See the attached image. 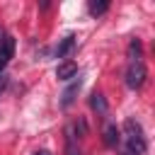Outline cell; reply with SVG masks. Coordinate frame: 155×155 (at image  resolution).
<instances>
[{
    "mask_svg": "<svg viewBox=\"0 0 155 155\" xmlns=\"http://www.w3.org/2000/svg\"><path fill=\"white\" fill-rule=\"evenodd\" d=\"M124 133H126V150L131 155H145L148 150V140L143 136V128L136 119H126L124 121Z\"/></svg>",
    "mask_w": 155,
    "mask_h": 155,
    "instance_id": "1",
    "label": "cell"
},
{
    "mask_svg": "<svg viewBox=\"0 0 155 155\" xmlns=\"http://www.w3.org/2000/svg\"><path fill=\"white\" fill-rule=\"evenodd\" d=\"M145 78H148V70H145L143 61H131V65L126 68V75H124L126 87L128 90H140L145 85Z\"/></svg>",
    "mask_w": 155,
    "mask_h": 155,
    "instance_id": "2",
    "label": "cell"
},
{
    "mask_svg": "<svg viewBox=\"0 0 155 155\" xmlns=\"http://www.w3.org/2000/svg\"><path fill=\"white\" fill-rule=\"evenodd\" d=\"M12 56H15V39L12 36H2L0 39V73L12 61Z\"/></svg>",
    "mask_w": 155,
    "mask_h": 155,
    "instance_id": "3",
    "label": "cell"
},
{
    "mask_svg": "<svg viewBox=\"0 0 155 155\" xmlns=\"http://www.w3.org/2000/svg\"><path fill=\"white\" fill-rule=\"evenodd\" d=\"M102 140H104L107 148H116L119 140H121V128L116 124H107L104 126V133H102Z\"/></svg>",
    "mask_w": 155,
    "mask_h": 155,
    "instance_id": "4",
    "label": "cell"
},
{
    "mask_svg": "<svg viewBox=\"0 0 155 155\" xmlns=\"http://www.w3.org/2000/svg\"><path fill=\"white\" fill-rule=\"evenodd\" d=\"M75 75H78V65H75L73 61L58 63V68H56V78H58V80H70V78H75Z\"/></svg>",
    "mask_w": 155,
    "mask_h": 155,
    "instance_id": "5",
    "label": "cell"
},
{
    "mask_svg": "<svg viewBox=\"0 0 155 155\" xmlns=\"http://www.w3.org/2000/svg\"><path fill=\"white\" fill-rule=\"evenodd\" d=\"M90 107H92L97 114H107V111H109L107 99H104V94H102V92H92V94H90Z\"/></svg>",
    "mask_w": 155,
    "mask_h": 155,
    "instance_id": "6",
    "label": "cell"
},
{
    "mask_svg": "<svg viewBox=\"0 0 155 155\" xmlns=\"http://www.w3.org/2000/svg\"><path fill=\"white\" fill-rule=\"evenodd\" d=\"M80 85H82V80L78 78V80H75V82L63 92V99H61V104H63V107H70V104H73V99H75V94H78V90H80Z\"/></svg>",
    "mask_w": 155,
    "mask_h": 155,
    "instance_id": "7",
    "label": "cell"
},
{
    "mask_svg": "<svg viewBox=\"0 0 155 155\" xmlns=\"http://www.w3.org/2000/svg\"><path fill=\"white\" fill-rule=\"evenodd\" d=\"M73 48H75V36H65V39L61 41V46L56 48V58H65Z\"/></svg>",
    "mask_w": 155,
    "mask_h": 155,
    "instance_id": "8",
    "label": "cell"
},
{
    "mask_svg": "<svg viewBox=\"0 0 155 155\" xmlns=\"http://www.w3.org/2000/svg\"><path fill=\"white\" fill-rule=\"evenodd\" d=\"M87 10H90V15H94V17H99V15H104V12L109 10V2H107V0H90V5H87Z\"/></svg>",
    "mask_w": 155,
    "mask_h": 155,
    "instance_id": "9",
    "label": "cell"
},
{
    "mask_svg": "<svg viewBox=\"0 0 155 155\" xmlns=\"http://www.w3.org/2000/svg\"><path fill=\"white\" fill-rule=\"evenodd\" d=\"M65 153L68 155H80L78 145H75V136H73V126L65 128Z\"/></svg>",
    "mask_w": 155,
    "mask_h": 155,
    "instance_id": "10",
    "label": "cell"
},
{
    "mask_svg": "<svg viewBox=\"0 0 155 155\" xmlns=\"http://www.w3.org/2000/svg\"><path fill=\"white\" fill-rule=\"evenodd\" d=\"M128 53H131V58H133V61H140V39H133V41H131Z\"/></svg>",
    "mask_w": 155,
    "mask_h": 155,
    "instance_id": "11",
    "label": "cell"
},
{
    "mask_svg": "<svg viewBox=\"0 0 155 155\" xmlns=\"http://www.w3.org/2000/svg\"><path fill=\"white\" fill-rule=\"evenodd\" d=\"M75 128L80 131V136H85V133H87V124H85L82 119H78V124H75Z\"/></svg>",
    "mask_w": 155,
    "mask_h": 155,
    "instance_id": "12",
    "label": "cell"
},
{
    "mask_svg": "<svg viewBox=\"0 0 155 155\" xmlns=\"http://www.w3.org/2000/svg\"><path fill=\"white\" fill-rule=\"evenodd\" d=\"M5 87H7V75H2V73H0V92H2Z\"/></svg>",
    "mask_w": 155,
    "mask_h": 155,
    "instance_id": "13",
    "label": "cell"
},
{
    "mask_svg": "<svg viewBox=\"0 0 155 155\" xmlns=\"http://www.w3.org/2000/svg\"><path fill=\"white\" fill-rule=\"evenodd\" d=\"M34 155H51L48 150H41V153H34Z\"/></svg>",
    "mask_w": 155,
    "mask_h": 155,
    "instance_id": "14",
    "label": "cell"
},
{
    "mask_svg": "<svg viewBox=\"0 0 155 155\" xmlns=\"http://www.w3.org/2000/svg\"><path fill=\"white\" fill-rule=\"evenodd\" d=\"M121 155H131V153H128V150H124V153H121Z\"/></svg>",
    "mask_w": 155,
    "mask_h": 155,
    "instance_id": "15",
    "label": "cell"
}]
</instances>
